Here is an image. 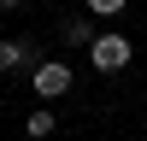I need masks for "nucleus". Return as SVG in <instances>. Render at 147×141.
Here are the masks:
<instances>
[{
	"mask_svg": "<svg viewBox=\"0 0 147 141\" xmlns=\"http://www.w3.org/2000/svg\"><path fill=\"white\" fill-rule=\"evenodd\" d=\"M71 82H77V77H71V65H59V59H41V65L30 70V88L41 94V100H65Z\"/></svg>",
	"mask_w": 147,
	"mask_h": 141,
	"instance_id": "f257e3e1",
	"label": "nucleus"
},
{
	"mask_svg": "<svg viewBox=\"0 0 147 141\" xmlns=\"http://www.w3.org/2000/svg\"><path fill=\"white\" fill-rule=\"evenodd\" d=\"M88 59H94V70H106V77H118V70L136 59V47H129V35H100V41L88 47Z\"/></svg>",
	"mask_w": 147,
	"mask_h": 141,
	"instance_id": "f03ea898",
	"label": "nucleus"
},
{
	"mask_svg": "<svg viewBox=\"0 0 147 141\" xmlns=\"http://www.w3.org/2000/svg\"><path fill=\"white\" fill-rule=\"evenodd\" d=\"M24 65H41V53H35V41H0V70H24Z\"/></svg>",
	"mask_w": 147,
	"mask_h": 141,
	"instance_id": "7ed1b4c3",
	"label": "nucleus"
},
{
	"mask_svg": "<svg viewBox=\"0 0 147 141\" xmlns=\"http://www.w3.org/2000/svg\"><path fill=\"white\" fill-rule=\"evenodd\" d=\"M59 35H65L71 47H94V41H100V35H94V23H88V18H65V30H59Z\"/></svg>",
	"mask_w": 147,
	"mask_h": 141,
	"instance_id": "20e7f679",
	"label": "nucleus"
},
{
	"mask_svg": "<svg viewBox=\"0 0 147 141\" xmlns=\"http://www.w3.org/2000/svg\"><path fill=\"white\" fill-rule=\"evenodd\" d=\"M53 112H47V106H41V112H30V117H24V135H30V141H47V135H53Z\"/></svg>",
	"mask_w": 147,
	"mask_h": 141,
	"instance_id": "39448f33",
	"label": "nucleus"
},
{
	"mask_svg": "<svg viewBox=\"0 0 147 141\" xmlns=\"http://www.w3.org/2000/svg\"><path fill=\"white\" fill-rule=\"evenodd\" d=\"M124 6H129V0H88V12H94V18H118Z\"/></svg>",
	"mask_w": 147,
	"mask_h": 141,
	"instance_id": "423d86ee",
	"label": "nucleus"
},
{
	"mask_svg": "<svg viewBox=\"0 0 147 141\" xmlns=\"http://www.w3.org/2000/svg\"><path fill=\"white\" fill-rule=\"evenodd\" d=\"M0 6H18V0H0Z\"/></svg>",
	"mask_w": 147,
	"mask_h": 141,
	"instance_id": "0eeeda50",
	"label": "nucleus"
}]
</instances>
